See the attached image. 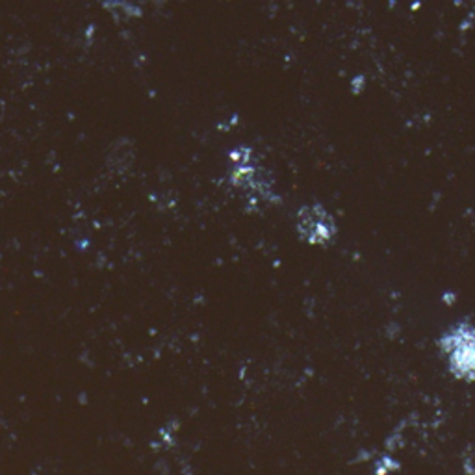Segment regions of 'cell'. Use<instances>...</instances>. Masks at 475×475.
I'll return each mask as SVG.
<instances>
[{
    "label": "cell",
    "mask_w": 475,
    "mask_h": 475,
    "mask_svg": "<svg viewBox=\"0 0 475 475\" xmlns=\"http://www.w3.org/2000/svg\"><path fill=\"white\" fill-rule=\"evenodd\" d=\"M440 346L444 355H448L451 372L459 379L470 381L474 375V331L470 325H457L442 338Z\"/></svg>",
    "instance_id": "cell-1"
},
{
    "label": "cell",
    "mask_w": 475,
    "mask_h": 475,
    "mask_svg": "<svg viewBox=\"0 0 475 475\" xmlns=\"http://www.w3.org/2000/svg\"><path fill=\"white\" fill-rule=\"evenodd\" d=\"M297 230L299 234L314 246L327 243L336 234V225L332 215L319 205L303 206L297 214Z\"/></svg>",
    "instance_id": "cell-2"
}]
</instances>
